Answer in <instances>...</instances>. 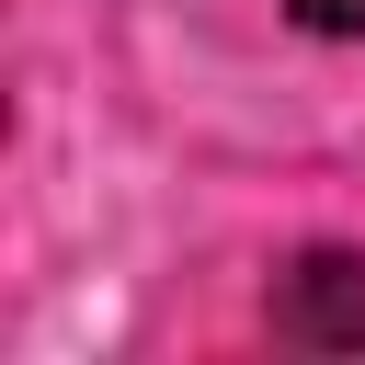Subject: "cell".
Listing matches in <instances>:
<instances>
[{
    "label": "cell",
    "mask_w": 365,
    "mask_h": 365,
    "mask_svg": "<svg viewBox=\"0 0 365 365\" xmlns=\"http://www.w3.org/2000/svg\"><path fill=\"white\" fill-rule=\"evenodd\" d=\"M274 342L297 354H365V251H297L274 274Z\"/></svg>",
    "instance_id": "cell-1"
},
{
    "label": "cell",
    "mask_w": 365,
    "mask_h": 365,
    "mask_svg": "<svg viewBox=\"0 0 365 365\" xmlns=\"http://www.w3.org/2000/svg\"><path fill=\"white\" fill-rule=\"evenodd\" d=\"M285 23H308V34H365V0H285Z\"/></svg>",
    "instance_id": "cell-2"
}]
</instances>
